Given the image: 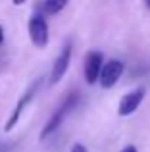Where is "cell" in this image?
I'll list each match as a JSON object with an SVG mask.
<instances>
[{
  "mask_svg": "<svg viewBox=\"0 0 150 152\" xmlns=\"http://www.w3.org/2000/svg\"><path fill=\"white\" fill-rule=\"evenodd\" d=\"M79 100V96H77V93H71V94H68L66 96V100L58 106V110L54 112L52 115H50V119L46 121V125L42 127V131H41V141H44V139H48L50 135L54 133V131L58 129V127L64 123V119H66V115L69 114V112L75 108V104H77Z\"/></svg>",
  "mask_w": 150,
  "mask_h": 152,
  "instance_id": "1",
  "label": "cell"
},
{
  "mask_svg": "<svg viewBox=\"0 0 150 152\" xmlns=\"http://www.w3.org/2000/svg\"><path fill=\"white\" fill-rule=\"evenodd\" d=\"M29 39L37 48H44L48 45V23H46L44 15L41 14H33L29 18Z\"/></svg>",
  "mask_w": 150,
  "mask_h": 152,
  "instance_id": "2",
  "label": "cell"
},
{
  "mask_svg": "<svg viewBox=\"0 0 150 152\" xmlns=\"http://www.w3.org/2000/svg\"><path fill=\"white\" fill-rule=\"evenodd\" d=\"M125 71V64L121 60H110V62L102 64V69H100V75H98V81L102 89H112L117 81L121 79Z\"/></svg>",
  "mask_w": 150,
  "mask_h": 152,
  "instance_id": "3",
  "label": "cell"
},
{
  "mask_svg": "<svg viewBox=\"0 0 150 152\" xmlns=\"http://www.w3.org/2000/svg\"><path fill=\"white\" fill-rule=\"evenodd\" d=\"M39 85H41V81H35L33 85L29 87V89L25 91V93L21 94V98L17 100V104H15V108L12 110V114H10V118H8V121H6V125H4V131H12L15 125H17V121H19V118H21V114H23V110L27 108V104H29L31 100H33V96H35V93L39 91Z\"/></svg>",
  "mask_w": 150,
  "mask_h": 152,
  "instance_id": "4",
  "label": "cell"
},
{
  "mask_svg": "<svg viewBox=\"0 0 150 152\" xmlns=\"http://www.w3.org/2000/svg\"><path fill=\"white\" fill-rule=\"evenodd\" d=\"M144 94H146V89H144V87H137L131 93L123 94V98L119 100V106H117V114H119L121 118H127V115L135 114V112L139 110L141 102L144 100Z\"/></svg>",
  "mask_w": 150,
  "mask_h": 152,
  "instance_id": "5",
  "label": "cell"
},
{
  "mask_svg": "<svg viewBox=\"0 0 150 152\" xmlns=\"http://www.w3.org/2000/svg\"><path fill=\"white\" fill-rule=\"evenodd\" d=\"M71 45H66L64 48H62V52L58 54V58L54 60L52 64V71H50V83L52 85H56V83H60L62 79H64V75L68 73L69 69V62H71Z\"/></svg>",
  "mask_w": 150,
  "mask_h": 152,
  "instance_id": "6",
  "label": "cell"
},
{
  "mask_svg": "<svg viewBox=\"0 0 150 152\" xmlns=\"http://www.w3.org/2000/svg\"><path fill=\"white\" fill-rule=\"evenodd\" d=\"M102 64H104V56L98 50H90L85 56V81L89 85H94L98 81V75H100Z\"/></svg>",
  "mask_w": 150,
  "mask_h": 152,
  "instance_id": "7",
  "label": "cell"
},
{
  "mask_svg": "<svg viewBox=\"0 0 150 152\" xmlns=\"http://www.w3.org/2000/svg\"><path fill=\"white\" fill-rule=\"evenodd\" d=\"M69 0H44V10L46 14H58L60 10H64L66 4Z\"/></svg>",
  "mask_w": 150,
  "mask_h": 152,
  "instance_id": "8",
  "label": "cell"
},
{
  "mask_svg": "<svg viewBox=\"0 0 150 152\" xmlns=\"http://www.w3.org/2000/svg\"><path fill=\"white\" fill-rule=\"evenodd\" d=\"M71 152H89V150H87V146H83L81 142H75L71 146Z\"/></svg>",
  "mask_w": 150,
  "mask_h": 152,
  "instance_id": "9",
  "label": "cell"
},
{
  "mask_svg": "<svg viewBox=\"0 0 150 152\" xmlns=\"http://www.w3.org/2000/svg\"><path fill=\"white\" fill-rule=\"evenodd\" d=\"M119 152H139V150H137V146H133V145H129V146H125V148H121Z\"/></svg>",
  "mask_w": 150,
  "mask_h": 152,
  "instance_id": "10",
  "label": "cell"
},
{
  "mask_svg": "<svg viewBox=\"0 0 150 152\" xmlns=\"http://www.w3.org/2000/svg\"><path fill=\"white\" fill-rule=\"evenodd\" d=\"M2 42H4V27L0 25V46H2Z\"/></svg>",
  "mask_w": 150,
  "mask_h": 152,
  "instance_id": "11",
  "label": "cell"
},
{
  "mask_svg": "<svg viewBox=\"0 0 150 152\" xmlns=\"http://www.w3.org/2000/svg\"><path fill=\"white\" fill-rule=\"evenodd\" d=\"M12 2H14V4H15V6H21V4H23V2H25V0H12Z\"/></svg>",
  "mask_w": 150,
  "mask_h": 152,
  "instance_id": "12",
  "label": "cell"
},
{
  "mask_svg": "<svg viewBox=\"0 0 150 152\" xmlns=\"http://www.w3.org/2000/svg\"><path fill=\"white\" fill-rule=\"evenodd\" d=\"M146 6H148V8H150V0H146Z\"/></svg>",
  "mask_w": 150,
  "mask_h": 152,
  "instance_id": "13",
  "label": "cell"
}]
</instances>
